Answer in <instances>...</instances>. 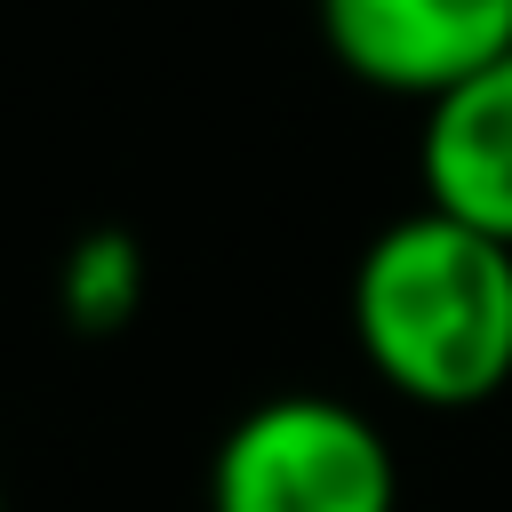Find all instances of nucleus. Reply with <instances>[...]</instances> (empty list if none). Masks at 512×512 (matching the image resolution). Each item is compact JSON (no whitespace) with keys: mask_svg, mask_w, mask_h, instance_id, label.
Listing matches in <instances>:
<instances>
[{"mask_svg":"<svg viewBox=\"0 0 512 512\" xmlns=\"http://www.w3.org/2000/svg\"><path fill=\"white\" fill-rule=\"evenodd\" d=\"M0 512H8V480H0Z\"/></svg>","mask_w":512,"mask_h":512,"instance_id":"nucleus-6","label":"nucleus"},{"mask_svg":"<svg viewBox=\"0 0 512 512\" xmlns=\"http://www.w3.org/2000/svg\"><path fill=\"white\" fill-rule=\"evenodd\" d=\"M416 192L432 216L512 248V56L424 104L416 120Z\"/></svg>","mask_w":512,"mask_h":512,"instance_id":"nucleus-4","label":"nucleus"},{"mask_svg":"<svg viewBox=\"0 0 512 512\" xmlns=\"http://www.w3.org/2000/svg\"><path fill=\"white\" fill-rule=\"evenodd\" d=\"M312 24L360 88L416 104L512 56V0H312Z\"/></svg>","mask_w":512,"mask_h":512,"instance_id":"nucleus-3","label":"nucleus"},{"mask_svg":"<svg viewBox=\"0 0 512 512\" xmlns=\"http://www.w3.org/2000/svg\"><path fill=\"white\" fill-rule=\"evenodd\" d=\"M208 512H400V456L368 408L272 392L216 440Z\"/></svg>","mask_w":512,"mask_h":512,"instance_id":"nucleus-2","label":"nucleus"},{"mask_svg":"<svg viewBox=\"0 0 512 512\" xmlns=\"http://www.w3.org/2000/svg\"><path fill=\"white\" fill-rule=\"evenodd\" d=\"M144 288H152L144 240L120 224H96L56 256V312L72 336H120L144 312Z\"/></svg>","mask_w":512,"mask_h":512,"instance_id":"nucleus-5","label":"nucleus"},{"mask_svg":"<svg viewBox=\"0 0 512 512\" xmlns=\"http://www.w3.org/2000/svg\"><path fill=\"white\" fill-rule=\"evenodd\" d=\"M352 344L408 408H488L512 384V248L432 208L392 216L344 288Z\"/></svg>","mask_w":512,"mask_h":512,"instance_id":"nucleus-1","label":"nucleus"}]
</instances>
